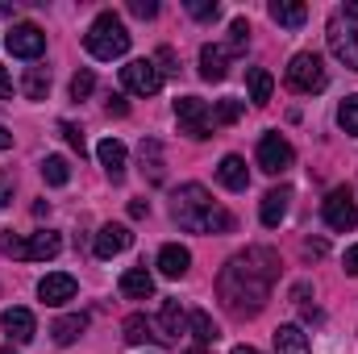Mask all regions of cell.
Returning <instances> with one entry per match:
<instances>
[{
    "label": "cell",
    "mask_w": 358,
    "mask_h": 354,
    "mask_svg": "<svg viewBox=\"0 0 358 354\" xmlns=\"http://www.w3.org/2000/svg\"><path fill=\"white\" fill-rule=\"evenodd\" d=\"M279 279V255L267 246H250L234 255L217 275V296L234 317H255L271 300V288Z\"/></svg>",
    "instance_id": "1"
},
{
    "label": "cell",
    "mask_w": 358,
    "mask_h": 354,
    "mask_svg": "<svg viewBox=\"0 0 358 354\" xmlns=\"http://www.w3.org/2000/svg\"><path fill=\"white\" fill-rule=\"evenodd\" d=\"M171 213H176L179 229H187V234H225V229H234V217L225 208H217L213 196L200 183H183L179 187Z\"/></svg>",
    "instance_id": "2"
},
{
    "label": "cell",
    "mask_w": 358,
    "mask_h": 354,
    "mask_svg": "<svg viewBox=\"0 0 358 354\" xmlns=\"http://www.w3.org/2000/svg\"><path fill=\"white\" fill-rule=\"evenodd\" d=\"M84 46H88L92 59L113 63V59H121L129 50V29H125V21L117 13H100L88 25V34H84Z\"/></svg>",
    "instance_id": "3"
},
{
    "label": "cell",
    "mask_w": 358,
    "mask_h": 354,
    "mask_svg": "<svg viewBox=\"0 0 358 354\" xmlns=\"http://www.w3.org/2000/svg\"><path fill=\"white\" fill-rule=\"evenodd\" d=\"M287 88H292V92H304V96H317V92L329 88V71H325L321 55L300 50V55L287 63Z\"/></svg>",
    "instance_id": "4"
},
{
    "label": "cell",
    "mask_w": 358,
    "mask_h": 354,
    "mask_svg": "<svg viewBox=\"0 0 358 354\" xmlns=\"http://www.w3.org/2000/svg\"><path fill=\"white\" fill-rule=\"evenodd\" d=\"M176 121H179V134L204 142L213 138V108L200 100V96H179L176 100Z\"/></svg>",
    "instance_id": "5"
},
{
    "label": "cell",
    "mask_w": 358,
    "mask_h": 354,
    "mask_svg": "<svg viewBox=\"0 0 358 354\" xmlns=\"http://www.w3.org/2000/svg\"><path fill=\"white\" fill-rule=\"evenodd\" d=\"M321 217H325V225L338 229V234L355 229L358 225V204H355V196H350V187H334V192L325 196V204H321Z\"/></svg>",
    "instance_id": "6"
},
{
    "label": "cell",
    "mask_w": 358,
    "mask_h": 354,
    "mask_svg": "<svg viewBox=\"0 0 358 354\" xmlns=\"http://www.w3.org/2000/svg\"><path fill=\"white\" fill-rule=\"evenodd\" d=\"M292 163H296V150H292V142H287L283 134H263V138H259V167H263L267 176L292 171Z\"/></svg>",
    "instance_id": "7"
},
{
    "label": "cell",
    "mask_w": 358,
    "mask_h": 354,
    "mask_svg": "<svg viewBox=\"0 0 358 354\" xmlns=\"http://www.w3.org/2000/svg\"><path fill=\"white\" fill-rule=\"evenodd\" d=\"M121 84L134 96H155V92L163 88V71L155 67V59H134V63L121 67Z\"/></svg>",
    "instance_id": "8"
},
{
    "label": "cell",
    "mask_w": 358,
    "mask_h": 354,
    "mask_svg": "<svg viewBox=\"0 0 358 354\" xmlns=\"http://www.w3.org/2000/svg\"><path fill=\"white\" fill-rule=\"evenodd\" d=\"M4 46H8L17 59H38V55L46 50V34H42L34 21H21V25H13V29H8Z\"/></svg>",
    "instance_id": "9"
},
{
    "label": "cell",
    "mask_w": 358,
    "mask_h": 354,
    "mask_svg": "<svg viewBox=\"0 0 358 354\" xmlns=\"http://www.w3.org/2000/svg\"><path fill=\"white\" fill-rule=\"evenodd\" d=\"M329 50L338 63H346L350 71H358V34L342 21H329Z\"/></svg>",
    "instance_id": "10"
},
{
    "label": "cell",
    "mask_w": 358,
    "mask_h": 354,
    "mask_svg": "<svg viewBox=\"0 0 358 354\" xmlns=\"http://www.w3.org/2000/svg\"><path fill=\"white\" fill-rule=\"evenodd\" d=\"M129 242H134V234H129V225H121V221H108V225H100V234H96V259H113V255H121V250H129Z\"/></svg>",
    "instance_id": "11"
},
{
    "label": "cell",
    "mask_w": 358,
    "mask_h": 354,
    "mask_svg": "<svg viewBox=\"0 0 358 354\" xmlns=\"http://www.w3.org/2000/svg\"><path fill=\"white\" fill-rule=\"evenodd\" d=\"M38 296H42L46 304H67V300H76V275H67V271H50V275H42Z\"/></svg>",
    "instance_id": "12"
},
{
    "label": "cell",
    "mask_w": 358,
    "mask_h": 354,
    "mask_svg": "<svg viewBox=\"0 0 358 354\" xmlns=\"http://www.w3.org/2000/svg\"><path fill=\"white\" fill-rule=\"evenodd\" d=\"M96 159H100V167L108 171V179H113V183H121V179H125V159H129V155H125V142L104 138V142L96 146Z\"/></svg>",
    "instance_id": "13"
},
{
    "label": "cell",
    "mask_w": 358,
    "mask_h": 354,
    "mask_svg": "<svg viewBox=\"0 0 358 354\" xmlns=\"http://www.w3.org/2000/svg\"><path fill=\"white\" fill-rule=\"evenodd\" d=\"M59 250H63V238H59L55 229H38V234L25 238V259H29V263H46V259H55Z\"/></svg>",
    "instance_id": "14"
},
{
    "label": "cell",
    "mask_w": 358,
    "mask_h": 354,
    "mask_svg": "<svg viewBox=\"0 0 358 354\" xmlns=\"http://www.w3.org/2000/svg\"><path fill=\"white\" fill-rule=\"evenodd\" d=\"M0 325L8 330L13 342H34V334H38V321H34L29 309H4L0 313Z\"/></svg>",
    "instance_id": "15"
},
{
    "label": "cell",
    "mask_w": 358,
    "mask_h": 354,
    "mask_svg": "<svg viewBox=\"0 0 358 354\" xmlns=\"http://www.w3.org/2000/svg\"><path fill=\"white\" fill-rule=\"evenodd\" d=\"M287 204H292V187H271L267 196H263V208H259V217H263V225H267V229H279V225H283V217H287Z\"/></svg>",
    "instance_id": "16"
},
{
    "label": "cell",
    "mask_w": 358,
    "mask_h": 354,
    "mask_svg": "<svg viewBox=\"0 0 358 354\" xmlns=\"http://www.w3.org/2000/svg\"><path fill=\"white\" fill-rule=\"evenodd\" d=\"M187 267H192V250H187V246L167 242V246L159 250V271H163L167 279H183V275H187Z\"/></svg>",
    "instance_id": "17"
},
{
    "label": "cell",
    "mask_w": 358,
    "mask_h": 354,
    "mask_svg": "<svg viewBox=\"0 0 358 354\" xmlns=\"http://www.w3.org/2000/svg\"><path fill=\"white\" fill-rule=\"evenodd\" d=\"M200 76H204L208 84H221V80L229 76V55H225V46H200Z\"/></svg>",
    "instance_id": "18"
},
{
    "label": "cell",
    "mask_w": 358,
    "mask_h": 354,
    "mask_svg": "<svg viewBox=\"0 0 358 354\" xmlns=\"http://www.w3.org/2000/svg\"><path fill=\"white\" fill-rule=\"evenodd\" d=\"M121 296H129V300H150V296H155V275H150L146 267H129V271L121 275Z\"/></svg>",
    "instance_id": "19"
},
{
    "label": "cell",
    "mask_w": 358,
    "mask_h": 354,
    "mask_svg": "<svg viewBox=\"0 0 358 354\" xmlns=\"http://www.w3.org/2000/svg\"><path fill=\"white\" fill-rule=\"evenodd\" d=\"M217 179H221L229 192H246V187H250L246 159H242V155H225V159H221V167H217Z\"/></svg>",
    "instance_id": "20"
},
{
    "label": "cell",
    "mask_w": 358,
    "mask_h": 354,
    "mask_svg": "<svg viewBox=\"0 0 358 354\" xmlns=\"http://www.w3.org/2000/svg\"><path fill=\"white\" fill-rule=\"evenodd\" d=\"M275 354H313L308 334L300 325H279L275 330Z\"/></svg>",
    "instance_id": "21"
},
{
    "label": "cell",
    "mask_w": 358,
    "mask_h": 354,
    "mask_svg": "<svg viewBox=\"0 0 358 354\" xmlns=\"http://www.w3.org/2000/svg\"><path fill=\"white\" fill-rule=\"evenodd\" d=\"M271 21L283 25V29H300V25L308 21V8L296 4V0H275V4H271Z\"/></svg>",
    "instance_id": "22"
},
{
    "label": "cell",
    "mask_w": 358,
    "mask_h": 354,
    "mask_svg": "<svg viewBox=\"0 0 358 354\" xmlns=\"http://www.w3.org/2000/svg\"><path fill=\"white\" fill-rule=\"evenodd\" d=\"M88 330V317L84 313H67V317H59L55 325H50V334H55V342L59 346H71V342H80V334Z\"/></svg>",
    "instance_id": "23"
},
{
    "label": "cell",
    "mask_w": 358,
    "mask_h": 354,
    "mask_svg": "<svg viewBox=\"0 0 358 354\" xmlns=\"http://www.w3.org/2000/svg\"><path fill=\"white\" fill-rule=\"evenodd\" d=\"M246 88H250V100L255 104H267L271 92H275V76H271L267 67H250L246 71Z\"/></svg>",
    "instance_id": "24"
},
{
    "label": "cell",
    "mask_w": 358,
    "mask_h": 354,
    "mask_svg": "<svg viewBox=\"0 0 358 354\" xmlns=\"http://www.w3.org/2000/svg\"><path fill=\"white\" fill-rule=\"evenodd\" d=\"M159 325H163V338H167V342L183 334V325H187V313L179 309V300H163V313H159Z\"/></svg>",
    "instance_id": "25"
},
{
    "label": "cell",
    "mask_w": 358,
    "mask_h": 354,
    "mask_svg": "<svg viewBox=\"0 0 358 354\" xmlns=\"http://www.w3.org/2000/svg\"><path fill=\"white\" fill-rule=\"evenodd\" d=\"M187 330H192V338H196V342H204V346L221 338V330H217V321H213L208 313H200V309H196V313L187 317Z\"/></svg>",
    "instance_id": "26"
},
{
    "label": "cell",
    "mask_w": 358,
    "mask_h": 354,
    "mask_svg": "<svg viewBox=\"0 0 358 354\" xmlns=\"http://www.w3.org/2000/svg\"><path fill=\"white\" fill-rule=\"evenodd\" d=\"M21 92H25L29 100H46V92H50V71H46V67H29L25 80H21Z\"/></svg>",
    "instance_id": "27"
},
{
    "label": "cell",
    "mask_w": 358,
    "mask_h": 354,
    "mask_svg": "<svg viewBox=\"0 0 358 354\" xmlns=\"http://www.w3.org/2000/svg\"><path fill=\"white\" fill-rule=\"evenodd\" d=\"M42 179H46L50 187H63V183L71 179V163H67L63 155H46V159H42Z\"/></svg>",
    "instance_id": "28"
},
{
    "label": "cell",
    "mask_w": 358,
    "mask_h": 354,
    "mask_svg": "<svg viewBox=\"0 0 358 354\" xmlns=\"http://www.w3.org/2000/svg\"><path fill=\"white\" fill-rule=\"evenodd\" d=\"M142 167H146L150 183H163V146H159L155 138L142 142Z\"/></svg>",
    "instance_id": "29"
},
{
    "label": "cell",
    "mask_w": 358,
    "mask_h": 354,
    "mask_svg": "<svg viewBox=\"0 0 358 354\" xmlns=\"http://www.w3.org/2000/svg\"><path fill=\"white\" fill-rule=\"evenodd\" d=\"M250 46V21L246 17H238V21H229V42H225V55H242Z\"/></svg>",
    "instance_id": "30"
},
{
    "label": "cell",
    "mask_w": 358,
    "mask_h": 354,
    "mask_svg": "<svg viewBox=\"0 0 358 354\" xmlns=\"http://www.w3.org/2000/svg\"><path fill=\"white\" fill-rule=\"evenodd\" d=\"M121 330H125V342H134V346H142L146 338H155V334H150V321H146L142 313L125 317V325H121Z\"/></svg>",
    "instance_id": "31"
},
{
    "label": "cell",
    "mask_w": 358,
    "mask_h": 354,
    "mask_svg": "<svg viewBox=\"0 0 358 354\" xmlns=\"http://www.w3.org/2000/svg\"><path fill=\"white\" fill-rule=\"evenodd\" d=\"M338 125L358 138V96H346V100L338 104Z\"/></svg>",
    "instance_id": "32"
},
{
    "label": "cell",
    "mask_w": 358,
    "mask_h": 354,
    "mask_svg": "<svg viewBox=\"0 0 358 354\" xmlns=\"http://www.w3.org/2000/svg\"><path fill=\"white\" fill-rule=\"evenodd\" d=\"M242 108H246L242 100H221V104L213 108V125H234V121L242 117Z\"/></svg>",
    "instance_id": "33"
},
{
    "label": "cell",
    "mask_w": 358,
    "mask_h": 354,
    "mask_svg": "<svg viewBox=\"0 0 358 354\" xmlns=\"http://www.w3.org/2000/svg\"><path fill=\"white\" fill-rule=\"evenodd\" d=\"M92 88H96V76L92 71H76L71 76V100H88Z\"/></svg>",
    "instance_id": "34"
},
{
    "label": "cell",
    "mask_w": 358,
    "mask_h": 354,
    "mask_svg": "<svg viewBox=\"0 0 358 354\" xmlns=\"http://www.w3.org/2000/svg\"><path fill=\"white\" fill-rule=\"evenodd\" d=\"M187 13L196 21H213L217 17V0H187Z\"/></svg>",
    "instance_id": "35"
},
{
    "label": "cell",
    "mask_w": 358,
    "mask_h": 354,
    "mask_svg": "<svg viewBox=\"0 0 358 354\" xmlns=\"http://www.w3.org/2000/svg\"><path fill=\"white\" fill-rule=\"evenodd\" d=\"M0 250H4L8 259H25V238H17V234H4V238H0Z\"/></svg>",
    "instance_id": "36"
},
{
    "label": "cell",
    "mask_w": 358,
    "mask_h": 354,
    "mask_svg": "<svg viewBox=\"0 0 358 354\" xmlns=\"http://www.w3.org/2000/svg\"><path fill=\"white\" fill-rule=\"evenodd\" d=\"M129 13L146 21V17H155V13H159V4H155V0H129Z\"/></svg>",
    "instance_id": "37"
},
{
    "label": "cell",
    "mask_w": 358,
    "mask_h": 354,
    "mask_svg": "<svg viewBox=\"0 0 358 354\" xmlns=\"http://www.w3.org/2000/svg\"><path fill=\"white\" fill-rule=\"evenodd\" d=\"M59 134H63V138H67V142H71V146H76V150L84 155V134H80V129H76L71 121H63V125H59Z\"/></svg>",
    "instance_id": "38"
},
{
    "label": "cell",
    "mask_w": 358,
    "mask_h": 354,
    "mask_svg": "<svg viewBox=\"0 0 358 354\" xmlns=\"http://www.w3.org/2000/svg\"><path fill=\"white\" fill-rule=\"evenodd\" d=\"M108 113H117V117H125V113H129V104H125L121 96H108Z\"/></svg>",
    "instance_id": "39"
},
{
    "label": "cell",
    "mask_w": 358,
    "mask_h": 354,
    "mask_svg": "<svg viewBox=\"0 0 358 354\" xmlns=\"http://www.w3.org/2000/svg\"><path fill=\"white\" fill-rule=\"evenodd\" d=\"M13 96V80H8V71L0 67V100H8Z\"/></svg>",
    "instance_id": "40"
},
{
    "label": "cell",
    "mask_w": 358,
    "mask_h": 354,
    "mask_svg": "<svg viewBox=\"0 0 358 354\" xmlns=\"http://www.w3.org/2000/svg\"><path fill=\"white\" fill-rule=\"evenodd\" d=\"M304 250H308V255H317V259H321V255H325V250H329V246H325V242H321V238H317V242H313V238H308V242H304Z\"/></svg>",
    "instance_id": "41"
},
{
    "label": "cell",
    "mask_w": 358,
    "mask_h": 354,
    "mask_svg": "<svg viewBox=\"0 0 358 354\" xmlns=\"http://www.w3.org/2000/svg\"><path fill=\"white\" fill-rule=\"evenodd\" d=\"M346 271H350V275H358V246H350V250H346Z\"/></svg>",
    "instance_id": "42"
},
{
    "label": "cell",
    "mask_w": 358,
    "mask_h": 354,
    "mask_svg": "<svg viewBox=\"0 0 358 354\" xmlns=\"http://www.w3.org/2000/svg\"><path fill=\"white\" fill-rule=\"evenodd\" d=\"M146 213H150V204H146V200H134V204H129V217H146Z\"/></svg>",
    "instance_id": "43"
},
{
    "label": "cell",
    "mask_w": 358,
    "mask_h": 354,
    "mask_svg": "<svg viewBox=\"0 0 358 354\" xmlns=\"http://www.w3.org/2000/svg\"><path fill=\"white\" fill-rule=\"evenodd\" d=\"M8 200H13V187H8V183H4V179H0V208H4V204H8Z\"/></svg>",
    "instance_id": "44"
},
{
    "label": "cell",
    "mask_w": 358,
    "mask_h": 354,
    "mask_svg": "<svg viewBox=\"0 0 358 354\" xmlns=\"http://www.w3.org/2000/svg\"><path fill=\"white\" fill-rule=\"evenodd\" d=\"M8 146H13V134H8V129L0 125V150H8Z\"/></svg>",
    "instance_id": "45"
},
{
    "label": "cell",
    "mask_w": 358,
    "mask_h": 354,
    "mask_svg": "<svg viewBox=\"0 0 358 354\" xmlns=\"http://www.w3.org/2000/svg\"><path fill=\"white\" fill-rule=\"evenodd\" d=\"M346 17H350V21H358V0H350V4H346Z\"/></svg>",
    "instance_id": "46"
},
{
    "label": "cell",
    "mask_w": 358,
    "mask_h": 354,
    "mask_svg": "<svg viewBox=\"0 0 358 354\" xmlns=\"http://www.w3.org/2000/svg\"><path fill=\"white\" fill-rule=\"evenodd\" d=\"M234 354H259L255 346H234Z\"/></svg>",
    "instance_id": "47"
},
{
    "label": "cell",
    "mask_w": 358,
    "mask_h": 354,
    "mask_svg": "<svg viewBox=\"0 0 358 354\" xmlns=\"http://www.w3.org/2000/svg\"><path fill=\"white\" fill-rule=\"evenodd\" d=\"M0 354H17V351H13V346H0Z\"/></svg>",
    "instance_id": "48"
},
{
    "label": "cell",
    "mask_w": 358,
    "mask_h": 354,
    "mask_svg": "<svg viewBox=\"0 0 358 354\" xmlns=\"http://www.w3.org/2000/svg\"><path fill=\"white\" fill-rule=\"evenodd\" d=\"M187 354H208V351H200V346H196V351H187Z\"/></svg>",
    "instance_id": "49"
}]
</instances>
